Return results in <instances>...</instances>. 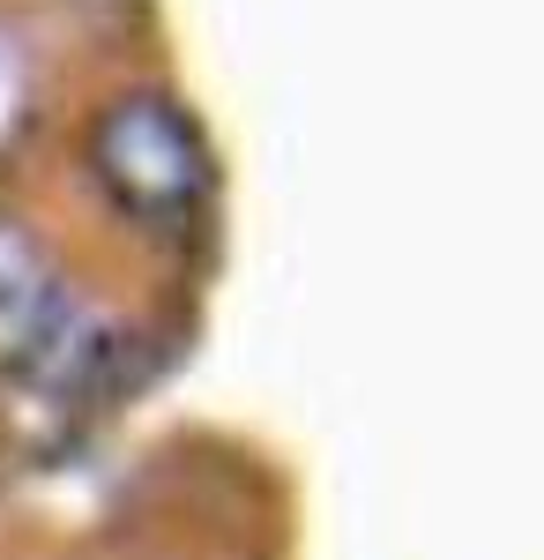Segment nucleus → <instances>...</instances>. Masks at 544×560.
Masks as SVG:
<instances>
[{"mask_svg": "<svg viewBox=\"0 0 544 560\" xmlns=\"http://www.w3.org/2000/svg\"><path fill=\"white\" fill-rule=\"evenodd\" d=\"M90 173L120 217L150 224V232H179L210 202L216 165L202 142V120L172 90H120L90 120Z\"/></svg>", "mask_w": 544, "mask_h": 560, "instance_id": "obj_2", "label": "nucleus"}, {"mask_svg": "<svg viewBox=\"0 0 544 560\" xmlns=\"http://www.w3.org/2000/svg\"><path fill=\"white\" fill-rule=\"evenodd\" d=\"M120 351V329L60 277L45 240L0 210V374L52 396L90 388Z\"/></svg>", "mask_w": 544, "mask_h": 560, "instance_id": "obj_1", "label": "nucleus"}]
</instances>
